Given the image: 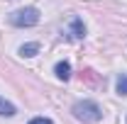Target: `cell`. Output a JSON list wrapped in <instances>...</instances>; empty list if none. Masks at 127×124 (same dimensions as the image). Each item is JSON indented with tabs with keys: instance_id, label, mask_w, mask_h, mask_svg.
<instances>
[{
	"instance_id": "cell-8",
	"label": "cell",
	"mask_w": 127,
	"mask_h": 124,
	"mask_svg": "<svg viewBox=\"0 0 127 124\" xmlns=\"http://www.w3.org/2000/svg\"><path fill=\"white\" fill-rule=\"evenodd\" d=\"M30 124H54L49 117H34V119H30Z\"/></svg>"
},
{
	"instance_id": "cell-6",
	"label": "cell",
	"mask_w": 127,
	"mask_h": 124,
	"mask_svg": "<svg viewBox=\"0 0 127 124\" xmlns=\"http://www.w3.org/2000/svg\"><path fill=\"white\" fill-rule=\"evenodd\" d=\"M0 114H2V117H15L17 109H15V105H12V102H7L5 97H0Z\"/></svg>"
},
{
	"instance_id": "cell-3",
	"label": "cell",
	"mask_w": 127,
	"mask_h": 124,
	"mask_svg": "<svg viewBox=\"0 0 127 124\" xmlns=\"http://www.w3.org/2000/svg\"><path fill=\"white\" fill-rule=\"evenodd\" d=\"M68 39H83L86 37V24H83V20L81 17H71L68 20V24H66V32H64Z\"/></svg>"
},
{
	"instance_id": "cell-1",
	"label": "cell",
	"mask_w": 127,
	"mask_h": 124,
	"mask_svg": "<svg viewBox=\"0 0 127 124\" xmlns=\"http://www.w3.org/2000/svg\"><path fill=\"white\" fill-rule=\"evenodd\" d=\"M71 112H73V117L81 119V122H100L103 119V109L93 100H78L71 107Z\"/></svg>"
},
{
	"instance_id": "cell-4",
	"label": "cell",
	"mask_w": 127,
	"mask_h": 124,
	"mask_svg": "<svg viewBox=\"0 0 127 124\" xmlns=\"http://www.w3.org/2000/svg\"><path fill=\"white\" fill-rule=\"evenodd\" d=\"M54 73H56L59 80H68V78H71V63L68 61H59L54 66Z\"/></svg>"
},
{
	"instance_id": "cell-2",
	"label": "cell",
	"mask_w": 127,
	"mask_h": 124,
	"mask_svg": "<svg viewBox=\"0 0 127 124\" xmlns=\"http://www.w3.org/2000/svg\"><path fill=\"white\" fill-rule=\"evenodd\" d=\"M7 20L12 27H34L39 22V10L37 7H20L15 12H10Z\"/></svg>"
},
{
	"instance_id": "cell-7",
	"label": "cell",
	"mask_w": 127,
	"mask_h": 124,
	"mask_svg": "<svg viewBox=\"0 0 127 124\" xmlns=\"http://www.w3.org/2000/svg\"><path fill=\"white\" fill-rule=\"evenodd\" d=\"M115 90H117V95H127V76H125V73L117 76V80H115Z\"/></svg>"
},
{
	"instance_id": "cell-5",
	"label": "cell",
	"mask_w": 127,
	"mask_h": 124,
	"mask_svg": "<svg viewBox=\"0 0 127 124\" xmlns=\"http://www.w3.org/2000/svg\"><path fill=\"white\" fill-rule=\"evenodd\" d=\"M37 54H39V44L37 41H30V44H22L20 46V56H25V59H32Z\"/></svg>"
}]
</instances>
